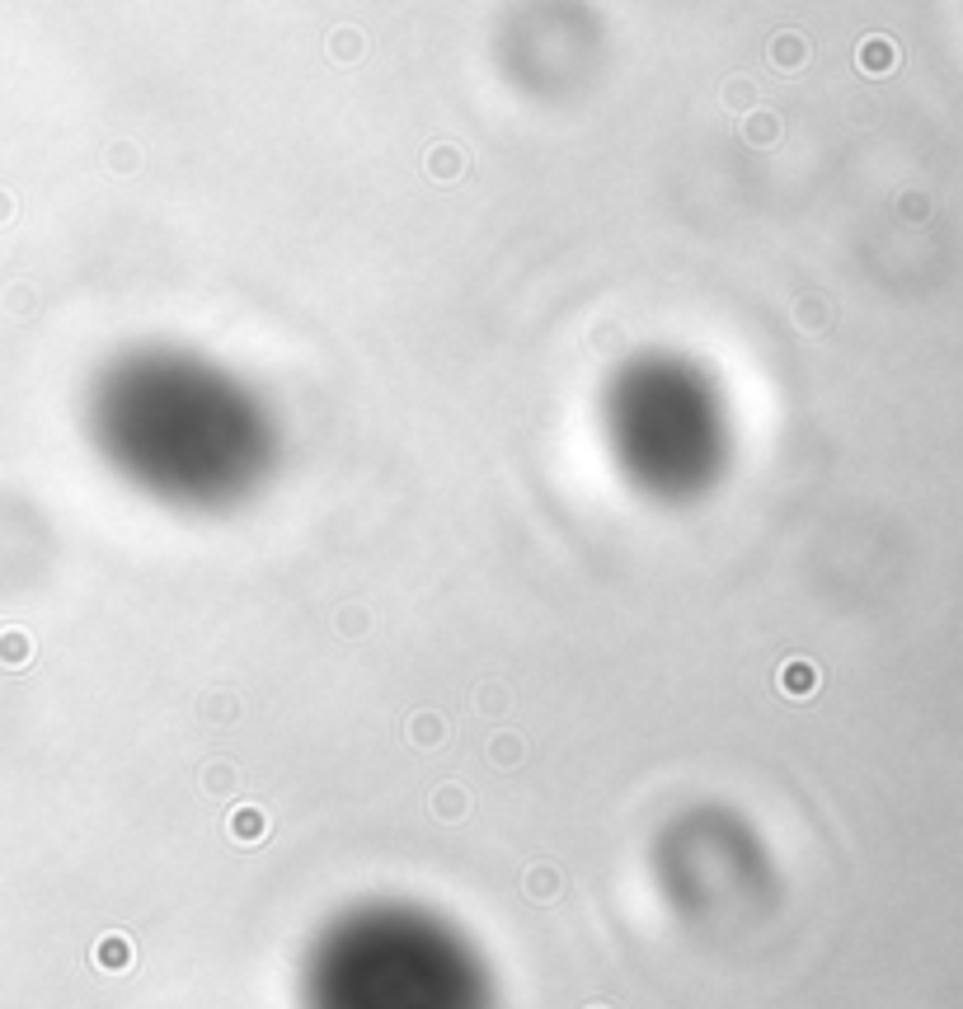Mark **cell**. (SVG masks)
I'll list each match as a JSON object with an SVG mask.
<instances>
[{
	"instance_id": "6",
	"label": "cell",
	"mask_w": 963,
	"mask_h": 1009,
	"mask_svg": "<svg viewBox=\"0 0 963 1009\" xmlns=\"http://www.w3.org/2000/svg\"><path fill=\"white\" fill-rule=\"evenodd\" d=\"M202 784H207V794L231 798L235 789H240V775H235V765H231V761H217V765H207V775H202Z\"/></svg>"
},
{
	"instance_id": "9",
	"label": "cell",
	"mask_w": 963,
	"mask_h": 1009,
	"mask_svg": "<svg viewBox=\"0 0 963 1009\" xmlns=\"http://www.w3.org/2000/svg\"><path fill=\"white\" fill-rule=\"evenodd\" d=\"M489 761L498 765V770H508V765L522 761V742H517L513 733H498L494 742H489Z\"/></svg>"
},
{
	"instance_id": "11",
	"label": "cell",
	"mask_w": 963,
	"mask_h": 1009,
	"mask_svg": "<svg viewBox=\"0 0 963 1009\" xmlns=\"http://www.w3.org/2000/svg\"><path fill=\"white\" fill-rule=\"evenodd\" d=\"M202 714H207V719H217V714H221V719H235V704H212V700H207V704H202Z\"/></svg>"
},
{
	"instance_id": "5",
	"label": "cell",
	"mask_w": 963,
	"mask_h": 1009,
	"mask_svg": "<svg viewBox=\"0 0 963 1009\" xmlns=\"http://www.w3.org/2000/svg\"><path fill=\"white\" fill-rule=\"evenodd\" d=\"M466 808H470V798H466V789H456V784H442V789L433 794V812L437 817H447V822H461Z\"/></svg>"
},
{
	"instance_id": "2",
	"label": "cell",
	"mask_w": 963,
	"mask_h": 1009,
	"mask_svg": "<svg viewBox=\"0 0 963 1009\" xmlns=\"http://www.w3.org/2000/svg\"><path fill=\"white\" fill-rule=\"evenodd\" d=\"M226 836L240 845H254L268 836V812L264 808H235L231 822H226Z\"/></svg>"
},
{
	"instance_id": "7",
	"label": "cell",
	"mask_w": 963,
	"mask_h": 1009,
	"mask_svg": "<svg viewBox=\"0 0 963 1009\" xmlns=\"http://www.w3.org/2000/svg\"><path fill=\"white\" fill-rule=\"evenodd\" d=\"M780 686L790 690L794 700H804L808 690L818 686V672H813V667H808V662H804V658H794V662H790V667H785V676H780Z\"/></svg>"
},
{
	"instance_id": "4",
	"label": "cell",
	"mask_w": 963,
	"mask_h": 1009,
	"mask_svg": "<svg viewBox=\"0 0 963 1009\" xmlns=\"http://www.w3.org/2000/svg\"><path fill=\"white\" fill-rule=\"evenodd\" d=\"M404 733H409L414 747H437V742H447V719L433 714V709H419V714H409Z\"/></svg>"
},
{
	"instance_id": "3",
	"label": "cell",
	"mask_w": 963,
	"mask_h": 1009,
	"mask_svg": "<svg viewBox=\"0 0 963 1009\" xmlns=\"http://www.w3.org/2000/svg\"><path fill=\"white\" fill-rule=\"evenodd\" d=\"M560 883H564V873L555 864H527V873H522V887H527L531 902H555Z\"/></svg>"
},
{
	"instance_id": "8",
	"label": "cell",
	"mask_w": 963,
	"mask_h": 1009,
	"mask_svg": "<svg viewBox=\"0 0 963 1009\" xmlns=\"http://www.w3.org/2000/svg\"><path fill=\"white\" fill-rule=\"evenodd\" d=\"M94 958H99V967H109V972H123V967L132 963V948H127L123 934H109V939L99 944V953H94Z\"/></svg>"
},
{
	"instance_id": "1",
	"label": "cell",
	"mask_w": 963,
	"mask_h": 1009,
	"mask_svg": "<svg viewBox=\"0 0 963 1009\" xmlns=\"http://www.w3.org/2000/svg\"><path fill=\"white\" fill-rule=\"evenodd\" d=\"M0 667L5 672H24L33 667V634L19 625H0Z\"/></svg>"
},
{
	"instance_id": "10",
	"label": "cell",
	"mask_w": 963,
	"mask_h": 1009,
	"mask_svg": "<svg viewBox=\"0 0 963 1009\" xmlns=\"http://www.w3.org/2000/svg\"><path fill=\"white\" fill-rule=\"evenodd\" d=\"M339 625H343V634H362V629L372 625V615H358V611H339Z\"/></svg>"
}]
</instances>
